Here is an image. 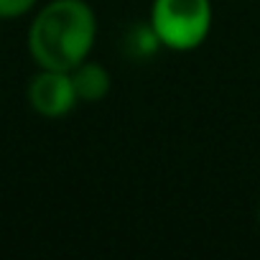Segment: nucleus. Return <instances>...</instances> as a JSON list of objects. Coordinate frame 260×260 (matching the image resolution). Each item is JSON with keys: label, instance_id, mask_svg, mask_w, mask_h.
I'll return each instance as SVG.
<instances>
[{"label": "nucleus", "instance_id": "f257e3e1", "mask_svg": "<svg viewBox=\"0 0 260 260\" xmlns=\"http://www.w3.org/2000/svg\"><path fill=\"white\" fill-rule=\"evenodd\" d=\"M97 13L87 0H49L28 26L26 46L36 67L72 72L97 44Z\"/></svg>", "mask_w": 260, "mask_h": 260}, {"label": "nucleus", "instance_id": "f03ea898", "mask_svg": "<svg viewBox=\"0 0 260 260\" xmlns=\"http://www.w3.org/2000/svg\"><path fill=\"white\" fill-rule=\"evenodd\" d=\"M148 23L164 49L186 54L209 39L214 6L212 0H151Z\"/></svg>", "mask_w": 260, "mask_h": 260}, {"label": "nucleus", "instance_id": "7ed1b4c3", "mask_svg": "<svg viewBox=\"0 0 260 260\" xmlns=\"http://www.w3.org/2000/svg\"><path fill=\"white\" fill-rule=\"evenodd\" d=\"M26 100L31 110L46 120H61L79 105L72 74L64 69H41V67L26 87Z\"/></svg>", "mask_w": 260, "mask_h": 260}, {"label": "nucleus", "instance_id": "20e7f679", "mask_svg": "<svg viewBox=\"0 0 260 260\" xmlns=\"http://www.w3.org/2000/svg\"><path fill=\"white\" fill-rule=\"evenodd\" d=\"M69 74H72L77 97L84 105H97V102H102L112 92V74H110V69L105 64L94 61V59L79 61Z\"/></svg>", "mask_w": 260, "mask_h": 260}, {"label": "nucleus", "instance_id": "39448f33", "mask_svg": "<svg viewBox=\"0 0 260 260\" xmlns=\"http://www.w3.org/2000/svg\"><path fill=\"white\" fill-rule=\"evenodd\" d=\"M161 41L156 36V31L151 28V23H138V26H130L125 39H122V51L127 59L133 61H148L161 51Z\"/></svg>", "mask_w": 260, "mask_h": 260}, {"label": "nucleus", "instance_id": "423d86ee", "mask_svg": "<svg viewBox=\"0 0 260 260\" xmlns=\"http://www.w3.org/2000/svg\"><path fill=\"white\" fill-rule=\"evenodd\" d=\"M39 0H0V21H18L34 13Z\"/></svg>", "mask_w": 260, "mask_h": 260}, {"label": "nucleus", "instance_id": "0eeeda50", "mask_svg": "<svg viewBox=\"0 0 260 260\" xmlns=\"http://www.w3.org/2000/svg\"><path fill=\"white\" fill-rule=\"evenodd\" d=\"M257 222H260V207H257Z\"/></svg>", "mask_w": 260, "mask_h": 260}]
</instances>
